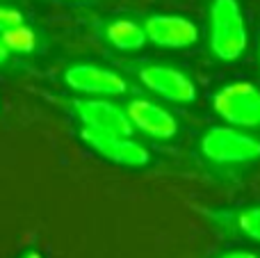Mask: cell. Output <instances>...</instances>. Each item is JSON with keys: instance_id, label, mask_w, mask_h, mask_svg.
Returning a JSON list of instances; mask_svg holds the SVG:
<instances>
[{"instance_id": "obj_1", "label": "cell", "mask_w": 260, "mask_h": 258, "mask_svg": "<svg viewBox=\"0 0 260 258\" xmlns=\"http://www.w3.org/2000/svg\"><path fill=\"white\" fill-rule=\"evenodd\" d=\"M210 48L215 57L235 62L247 50V25L238 0H215L210 7Z\"/></svg>"}, {"instance_id": "obj_2", "label": "cell", "mask_w": 260, "mask_h": 258, "mask_svg": "<svg viewBox=\"0 0 260 258\" xmlns=\"http://www.w3.org/2000/svg\"><path fill=\"white\" fill-rule=\"evenodd\" d=\"M201 153L219 165H242L260 158V140L235 128L215 126L201 137Z\"/></svg>"}, {"instance_id": "obj_3", "label": "cell", "mask_w": 260, "mask_h": 258, "mask_svg": "<svg viewBox=\"0 0 260 258\" xmlns=\"http://www.w3.org/2000/svg\"><path fill=\"white\" fill-rule=\"evenodd\" d=\"M212 108L231 126H260V89L251 82H233L221 87L212 99Z\"/></svg>"}, {"instance_id": "obj_4", "label": "cell", "mask_w": 260, "mask_h": 258, "mask_svg": "<svg viewBox=\"0 0 260 258\" xmlns=\"http://www.w3.org/2000/svg\"><path fill=\"white\" fill-rule=\"evenodd\" d=\"M82 140L99 155H103L105 160H112L117 165L144 167L151 160L148 151L142 144L130 140V135H117V133H105V131H96V128L85 126L82 128Z\"/></svg>"}, {"instance_id": "obj_5", "label": "cell", "mask_w": 260, "mask_h": 258, "mask_svg": "<svg viewBox=\"0 0 260 258\" xmlns=\"http://www.w3.org/2000/svg\"><path fill=\"white\" fill-rule=\"evenodd\" d=\"M139 80L151 91L160 94L167 101H174V103H192L197 99L194 82L174 67H160V64L144 67L139 71Z\"/></svg>"}, {"instance_id": "obj_6", "label": "cell", "mask_w": 260, "mask_h": 258, "mask_svg": "<svg viewBox=\"0 0 260 258\" xmlns=\"http://www.w3.org/2000/svg\"><path fill=\"white\" fill-rule=\"evenodd\" d=\"M67 85L82 94H96V96H119L126 94L128 85L119 73L110 71L103 67H94V64H78L71 67L64 76Z\"/></svg>"}, {"instance_id": "obj_7", "label": "cell", "mask_w": 260, "mask_h": 258, "mask_svg": "<svg viewBox=\"0 0 260 258\" xmlns=\"http://www.w3.org/2000/svg\"><path fill=\"white\" fill-rule=\"evenodd\" d=\"M146 37L162 48H187L199 41V27L189 18L174 14H157L151 16L144 25Z\"/></svg>"}, {"instance_id": "obj_8", "label": "cell", "mask_w": 260, "mask_h": 258, "mask_svg": "<svg viewBox=\"0 0 260 258\" xmlns=\"http://www.w3.org/2000/svg\"><path fill=\"white\" fill-rule=\"evenodd\" d=\"M76 114L80 121L89 128L105 133H117V135H130L133 133V121L128 117V110L119 108V105L110 103L103 99L94 101H78L76 103Z\"/></svg>"}, {"instance_id": "obj_9", "label": "cell", "mask_w": 260, "mask_h": 258, "mask_svg": "<svg viewBox=\"0 0 260 258\" xmlns=\"http://www.w3.org/2000/svg\"><path fill=\"white\" fill-rule=\"evenodd\" d=\"M126 110H128V117L133 121V126L139 128L148 137L171 140L178 133V121L174 119V114L167 112L157 103H151V101H133Z\"/></svg>"}, {"instance_id": "obj_10", "label": "cell", "mask_w": 260, "mask_h": 258, "mask_svg": "<svg viewBox=\"0 0 260 258\" xmlns=\"http://www.w3.org/2000/svg\"><path fill=\"white\" fill-rule=\"evenodd\" d=\"M105 35L108 41L112 46H117L119 50H137L146 44V30L142 25H137L135 21H126V18H119L112 21L105 27Z\"/></svg>"}, {"instance_id": "obj_11", "label": "cell", "mask_w": 260, "mask_h": 258, "mask_svg": "<svg viewBox=\"0 0 260 258\" xmlns=\"http://www.w3.org/2000/svg\"><path fill=\"white\" fill-rule=\"evenodd\" d=\"M3 39L7 44L9 53H30L37 46V35L27 25H14L3 32Z\"/></svg>"}, {"instance_id": "obj_12", "label": "cell", "mask_w": 260, "mask_h": 258, "mask_svg": "<svg viewBox=\"0 0 260 258\" xmlns=\"http://www.w3.org/2000/svg\"><path fill=\"white\" fill-rule=\"evenodd\" d=\"M235 229H238L242 236L260 242V206L240 210V213L235 215Z\"/></svg>"}, {"instance_id": "obj_13", "label": "cell", "mask_w": 260, "mask_h": 258, "mask_svg": "<svg viewBox=\"0 0 260 258\" xmlns=\"http://www.w3.org/2000/svg\"><path fill=\"white\" fill-rule=\"evenodd\" d=\"M21 23H23L21 12H16L12 7H0V35L14 25H21Z\"/></svg>"}, {"instance_id": "obj_14", "label": "cell", "mask_w": 260, "mask_h": 258, "mask_svg": "<svg viewBox=\"0 0 260 258\" xmlns=\"http://www.w3.org/2000/svg\"><path fill=\"white\" fill-rule=\"evenodd\" d=\"M219 258H258L253 251H244V249H235V251H226Z\"/></svg>"}, {"instance_id": "obj_15", "label": "cell", "mask_w": 260, "mask_h": 258, "mask_svg": "<svg viewBox=\"0 0 260 258\" xmlns=\"http://www.w3.org/2000/svg\"><path fill=\"white\" fill-rule=\"evenodd\" d=\"M7 55H9V48H7V44H5V39H3V35H0V64L7 59Z\"/></svg>"}, {"instance_id": "obj_16", "label": "cell", "mask_w": 260, "mask_h": 258, "mask_svg": "<svg viewBox=\"0 0 260 258\" xmlns=\"http://www.w3.org/2000/svg\"><path fill=\"white\" fill-rule=\"evenodd\" d=\"M21 258H41V254H37V251H27V254H23Z\"/></svg>"}]
</instances>
